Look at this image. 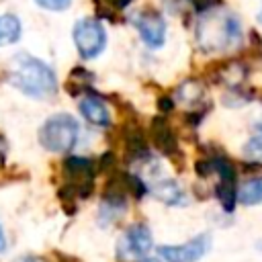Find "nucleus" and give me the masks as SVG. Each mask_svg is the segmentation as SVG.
Segmentation results:
<instances>
[{
  "label": "nucleus",
  "instance_id": "nucleus-13",
  "mask_svg": "<svg viewBox=\"0 0 262 262\" xmlns=\"http://www.w3.org/2000/svg\"><path fill=\"white\" fill-rule=\"evenodd\" d=\"M203 98H205V88L194 80H186L176 88V100L182 102L184 106H196L201 104Z\"/></svg>",
  "mask_w": 262,
  "mask_h": 262
},
{
  "label": "nucleus",
  "instance_id": "nucleus-4",
  "mask_svg": "<svg viewBox=\"0 0 262 262\" xmlns=\"http://www.w3.org/2000/svg\"><path fill=\"white\" fill-rule=\"evenodd\" d=\"M94 176H96V168H94L92 160L80 158V156L68 158L63 162L66 184H63L59 196L63 201H68L70 205L76 199H88L94 188Z\"/></svg>",
  "mask_w": 262,
  "mask_h": 262
},
{
  "label": "nucleus",
  "instance_id": "nucleus-22",
  "mask_svg": "<svg viewBox=\"0 0 262 262\" xmlns=\"http://www.w3.org/2000/svg\"><path fill=\"white\" fill-rule=\"evenodd\" d=\"M260 23H262V10H260Z\"/></svg>",
  "mask_w": 262,
  "mask_h": 262
},
{
  "label": "nucleus",
  "instance_id": "nucleus-15",
  "mask_svg": "<svg viewBox=\"0 0 262 262\" xmlns=\"http://www.w3.org/2000/svg\"><path fill=\"white\" fill-rule=\"evenodd\" d=\"M237 201L242 205H260L262 203V178H250L237 188Z\"/></svg>",
  "mask_w": 262,
  "mask_h": 262
},
{
  "label": "nucleus",
  "instance_id": "nucleus-3",
  "mask_svg": "<svg viewBox=\"0 0 262 262\" xmlns=\"http://www.w3.org/2000/svg\"><path fill=\"white\" fill-rule=\"evenodd\" d=\"M80 135V125L72 115L66 113H57L53 117H49L41 129H39V143L47 149V151H55V154H66L70 151Z\"/></svg>",
  "mask_w": 262,
  "mask_h": 262
},
{
  "label": "nucleus",
  "instance_id": "nucleus-19",
  "mask_svg": "<svg viewBox=\"0 0 262 262\" xmlns=\"http://www.w3.org/2000/svg\"><path fill=\"white\" fill-rule=\"evenodd\" d=\"M14 262H45V260L39 256H33V254H25V256H18Z\"/></svg>",
  "mask_w": 262,
  "mask_h": 262
},
{
  "label": "nucleus",
  "instance_id": "nucleus-16",
  "mask_svg": "<svg viewBox=\"0 0 262 262\" xmlns=\"http://www.w3.org/2000/svg\"><path fill=\"white\" fill-rule=\"evenodd\" d=\"M244 151H246V156L252 158V160H262V123L254 127V133H252V137L248 139Z\"/></svg>",
  "mask_w": 262,
  "mask_h": 262
},
{
  "label": "nucleus",
  "instance_id": "nucleus-20",
  "mask_svg": "<svg viewBox=\"0 0 262 262\" xmlns=\"http://www.w3.org/2000/svg\"><path fill=\"white\" fill-rule=\"evenodd\" d=\"M6 250V237H4V231H2V225H0V252Z\"/></svg>",
  "mask_w": 262,
  "mask_h": 262
},
{
  "label": "nucleus",
  "instance_id": "nucleus-10",
  "mask_svg": "<svg viewBox=\"0 0 262 262\" xmlns=\"http://www.w3.org/2000/svg\"><path fill=\"white\" fill-rule=\"evenodd\" d=\"M149 135H151L154 145H156L164 156H170V158H172V156L178 154V141H176V135H174L172 127L168 125V121L164 119V115H158V117L151 121Z\"/></svg>",
  "mask_w": 262,
  "mask_h": 262
},
{
  "label": "nucleus",
  "instance_id": "nucleus-21",
  "mask_svg": "<svg viewBox=\"0 0 262 262\" xmlns=\"http://www.w3.org/2000/svg\"><path fill=\"white\" fill-rule=\"evenodd\" d=\"M141 262H162V260H158V258H143Z\"/></svg>",
  "mask_w": 262,
  "mask_h": 262
},
{
  "label": "nucleus",
  "instance_id": "nucleus-6",
  "mask_svg": "<svg viewBox=\"0 0 262 262\" xmlns=\"http://www.w3.org/2000/svg\"><path fill=\"white\" fill-rule=\"evenodd\" d=\"M151 231L143 223H133L117 244V256L121 260H135L147 256L151 250Z\"/></svg>",
  "mask_w": 262,
  "mask_h": 262
},
{
  "label": "nucleus",
  "instance_id": "nucleus-7",
  "mask_svg": "<svg viewBox=\"0 0 262 262\" xmlns=\"http://www.w3.org/2000/svg\"><path fill=\"white\" fill-rule=\"evenodd\" d=\"M209 248H211L209 233H201L180 246H160L158 252L166 262H196L209 252Z\"/></svg>",
  "mask_w": 262,
  "mask_h": 262
},
{
  "label": "nucleus",
  "instance_id": "nucleus-17",
  "mask_svg": "<svg viewBox=\"0 0 262 262\" xmlns=\"http://www.w3.org/2000/svg\"><path fill=\"white\" fill-rule=\"evenodd\" d=\"M131 0H96V8L98 14H108V18H113L111 14H115L117 10H123Z\"/></svg>",
  "mask_w": 262,
  "mask_h": 262
},
{
  "label": "nucleus",
  "instance_id": "nucleus-11",
  "mask_svg": "<svg viewBox=\"0 0 262 262\" xmlns=\"http://www.w3.org/2000/svg\"><path fill=\"white\" fill-rule=\"evenodd\" d=\"M149 190L154 192L156 199L164 201L166 205H184V203H186L184 190L178 186V182H174V180H170V178H162V180L154 182Z\"/></svg>",
  "mask_w": 262,
  "mask_h": 262
},
{
  "label": "nucleus",
  "instance_id": "nucleus-1",
  "mask_svg": "<svg viewBox=\"0 0 262 262\" xmlns=\"http://www.w3.org/2000/svg\"><path fill=\"white\" fill-rule=\"evenodd\" d=\"M6 80L18 92H23L25 96L35 98V100H49L57 94L55 72L45 61L29 55L25 51L16 53L10 59Z\"/></svg>",
  "mask_w": 262,
  "mask_h": 262
},
{
  "label": "nucleus",
  "instance_id": "nucleus-8",
  "mask_svg": "<svg viewBox=\"0 0 262 262\" xmlns=\"http://www.w3.org/2000/svg\"><path fill=\"white\" fill-rule=\"evenodd\" d=\"M133 25L141 37V41L151 47L160 49L166 41V20L156 10H141L133 16Z\"/></svg>",
  "mask_w": 262,
  "mask_h": 262
},
{
  "label": "nucleus",
  "instance_id": "nucleus-5",
  "mask_svg": "<svg viewBox=\"0 0 262 262\" xmlns=\"http://www.w3.org/2000/svg\"><path fill=\"white\" fill-rule=\"evenodd\" d=\"M74 43L82 59H94L106 45V31L98 18L86 16L74 25Z\"/></svg>",
  "mask_w": 262,
  "mask_h": 262
},
{
  "label": "nucleus",
  "instance_id": "nucleus-14",
  "mask_svg": "<svg viewBox=\"0 0 262 262\" xmlns=\"http://www.w3.org/2000/svg\"><path fill=\"white\" fill-rule=\"evenodd\" d=\"M20 39V20L14 14L0 16V47L12 45Z\"/></svg>",
  "mask_w": 262,
  "mask_h": 262
},
{
  "label": "nucleus",
  "instance_id": "nucleus-2",
  "mask_svg": "<svg viewBox=\"0 0 262 262\" xmlns=\"http://www.w3.org/2000/svg\"><path fill=\"white\" fill-rule=\"evenodd\" d=\"M194 39L203 51L231 49L242 39L239 20L227 10L211 8L199 16L196 29H194Z\"/></svg>",
  "mask_w": 262,
  "mask_h": 262
},
{
  "label": "nucleus",
  "instance_id": "nucleus-12",
  "mask_svg": "<svg viewBox=\"0 0 262 262\" xmlns=\"http://www.w3.org/2000/svg\"><path fill=\"white\" fill-rule=\"evenodd\" d=\"M92 82H94V74L88 72L86 68H74L70 72V78L66 82V88L72 96H86L90 94V88H92Z\"/></svg>",
  "mask_w": 262,
  "mask_h": 262
},
{
  "label": "nucleus",
  "instance_id": "nucleus-18",
  "mask_svg": "<svg viewBox=\"0 0 262 262\" xmlns=\"http://www.w3.org/2000/svg\"><path fill=\"white\" fill-rule=\"evenodd\" d=\"M41 8H45V10H55V12H59V10H66V8H70V4H72V0H35Z\"/></svg>",
  "mask_w": 262,
  "mask_h": 262
},
{
  "label": "nucleus",
  "instance_id": "nucleus-9",
  "mask_svg": "<svg viewBox=\"0 0 262 262\" xmlns=\"http://www.w3.org/2000/svg\"><path fill=\"white\" fill-rule=\"evenodd\" d=\"M78 111L82 113V117H84L88 123H92V125H96V127H108V125H111V113H108L106 102H104L100 96L92 94V92L80 98Z\"/></svg>",
  "mask_w": 262,
  "mask_h": 262
}]
</instances>
